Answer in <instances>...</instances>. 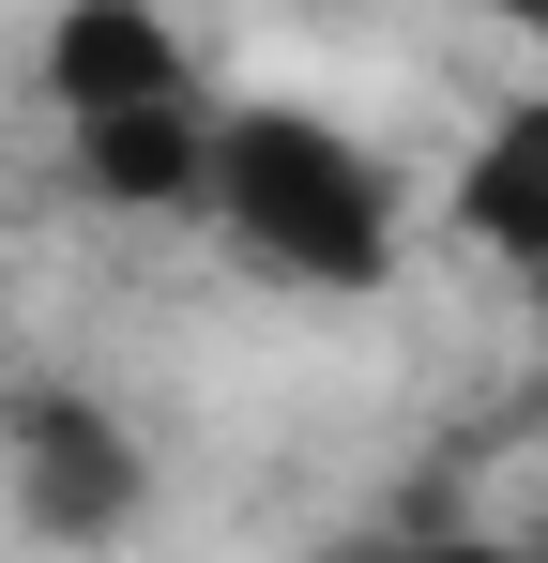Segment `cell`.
Returning <instances> with one entry per match:
<instances>
[{
  "instance_id": "obj_1",
  "label": "cell",
  "mask_w": 548,
  "mask_h": 563,
  "mask_svg": "<svg viewBox=\"0 0 548 563\" xmlns=\"http://www.w3.org/2000/svg\"><path fill=\"white\" fill-rule=\"evenodd\" d=\"M213 260L274 305H365L412 260V168L305 92H213V168H198Z\"/></svg>"
},
{
  "instance_id": "obj_2",
  "label": "cell",
  "mask_w": 548,
  "mask_h": 563,
  "mask_svg": "<svg viewBox=\"0 0 548 563\" xmlns=\"http://www.w3.org/2000/svg\"><path fill=\"white\" fill-rule=\"evenodd\" d=\"M0 503L31 549H122L153 518V442L91 380H15L0 396Z\"/></svg>"
},
{
  "instance_id": "obj_3",
  "label": "cell",
  "mask_w": 548,
  "mask_h": 563,
  "mask_svg": "<svg viewBox=\"0 0 548 563\" xmlns=\"http://www.w3.org/2000/svg\"><path fill=\"white\" fill-rule=\"evenodd\" d=\"M168 107H213V62L183 46L168 0H62L46 15V122H168Z\"/></svg>"
},
{
  "instance_id": "obj_4",
  "label": "cell",
  "mask_w": 548,
  "mask_h": 563,
  "mask_svg": "<svg viewBox=\"0 0 548 563\" xmlns=\"http://www.w3.org/2000/svg\"><path fill=\"white\" fill-rule=\"evenodd\" d=\"M442 229L472 260H503V275H548V92H503V122L442 184Z\"/></svg>"
},
{
  "instance_id": "obj_5",
  "label": "cell",
  "mask_w": 548,
  "mask_h": 563,
  "mask_svg": "<svg viewBox=\"0 0 548 563\" xmlns=\"http://www.w3.org/2000/svg\"><path fill=\"white\" fill-rule=\"evenodd\" d=\"M351 563H548V533H381Z\"/></svg>"
},
{
  "instance_id": "obj_6",
  "label": "cell",
  "mask_w": 548,
  "mask_h": 563,
  "mask_svg": "<svg viewBox=\"0 0 548 563\" xmlns=\"http://www.w3.org/2000/svg\"><path fill=\"white\" fill-rule=\"evenodd\" d=\"M457 15H503V31H534V46H548V0H457Z\"/></svg>"
}]
</instances>
